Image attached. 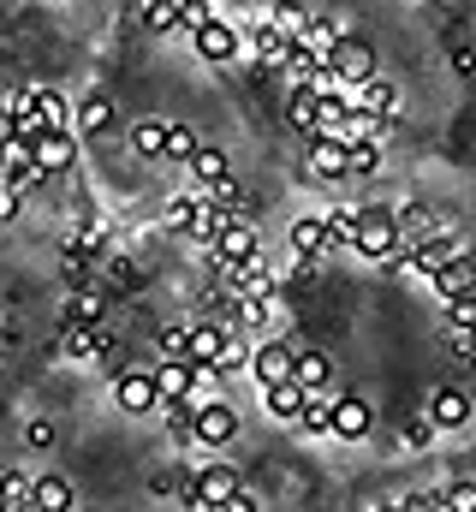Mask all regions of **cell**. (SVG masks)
I'll return each instance as SVG.
<instances>
[{
    "instance_id": "6da1fadb",
    "label": "cell",
    "mask_w": 476,
    "mask_h": 512,
    "mask_svg": "<svg viewBox=\"0 0 476 512\" xmlns=\"http://www.w3.org/2000/svg\"><path fill=\"white\" fill-rule=\"evenodd\" d=\"M352 251L369 256V262H393V251H399V221H393V209H381V203H363V209H357Z\"/></svg>"
},
{
    "instance_id": "7a4b0ae2",
    "label": "cell",
    "mask_w": 476,
    "mask_h": 512,
    "mask_svg": "<svg viewBox=\"0 0 476 512\" xmlns=\"http://www.w3.org/2000/svg\"><path fill=\"white\" fill-rule=\"evenodd\" d=\"M114 405L125 417H155L161 411V387H155L149 370H125V376H114Z\"/></svg>"
},
{
    "instance_id": "3957f363",
    "label": "cell",
    "mask_w": 476,
    "mask_h": 512,
    "mask_svg": "<svg viewBox=\"0 0 476 512\" xmlns=\"http://www.w3.org/2000/svg\"><path fill=\"white\" fill-rule=\"evenodd\" d=\"M429 286H435L447 304H459V298H476V251H471V245L447 256V262L429 274Z\"/></svg>"
},
{
    "instance_id": "277c9868",
    "label": "cell",
    "mask_w": 476,
    "mask_h": 512,
    "mask_svg": "<svg viewBox=\"0 0 476 512\" xmlns=\"http://www.w3.org/2000/svg\"><path fill=\"white\" fill-rule=\"evenodd\" d=\"M191 48L209 66H227V60H238V48H244V30H238L233 18H209L203 30H191Z\"/></svg>"
},
{
    "instance_id": "5b68a950",
    "label": "cell",
    "mask_w": 476,
    "mask_h": 512,
    "mask_svg": "<svg viewBox=\"0 0 476 512\" xmlns=\"http://www.w3.org/2000/svg\"><path fill=\"white\" fill-rule=\"evenodd\" d=\"M227 346H233V328H227V322H191V328H185V358H191L197 370H215Z\"/></svg>"
},
{
    "instance_id": "8992f818",
    "label": "cell",
    "mask_w": 476,
    "mask_h": 512,
    "mask_svg": "<svg viewBox=\"0 0 476 512\" xmlns=\"http://www.w3.org/2000/svg\"><path fill=\"white\" fill-rule=\"evenodd\" d=\"M328 66L340 72V84H369V78H375V48H369L363 36H352V30H346V36L334 42Z\"/></svg>"
},
{
    "instance_id": "52a82bcc",
    "label": "cell",
    "mask_w": 476,
    "mask_h": 512,
    "mask_svg": "<svg viewBox=\"0 0 476 512\" xmlns=\"http://www.w3.org/2000/svg\"><path fill=\"white\" fill-rule=\"evenodd\" d=\"M30 155H36L42 179H48V173H66V167L78 161V131H72V126H48L36 143H30Z\"/></svg>"
},
{
    "instance_id": "ba28073f",
    "label": "cell",
    "mask_w": 476,
    "mask_h": 512,
    "mask_svg": "<svg viewBox=\"0 0 476 512\" xmlns=\"http://www.w3.org/2000/svg\"><path fill=\"white\" fill-rule=\"evenodd\" d=\"M304 167L322 179V185H340L346 179V137H304Z\"/></svg>"
},
{
    "instance_id": "9c48e42d",
    "label": "cell",
    "mask_w": 476,
    "mask_h": 512,
    "mask_svg": "<svg viewBox=\"0 0 476 512\" xmlns=\"http://www.w3.org/2000/svg\"><path fill=\"white\" fill-rule=\"evenodd\" d=\"M36 179H42V167H36L30 143H24V137H0V185H12V191H30Z\"/></svg>"
},
{
    "instance_id": "30bf717a",
    "label": "cell",
    "mask_w": 476,
    "mask_h": 512,
    "mask_svg": "<svg viewBox=\"0 0 476 512\" xmlns=\"http://www.w3.org/2000/svg\"><path fill=\"white\" fill-rule=\"evenodd\" d=\"M292 358H298V346H286V340H262V346L250 352V376H256V387L292 382Z\"/></svg>"
},
{
    "instance_id": "8fae6325",
    "label": "cell",
    "mask_w": 476,
    "mask_h": 512,
    "mask_svg": "<svg viewBox=\"0 0 476 512\" xmlns=\"http://www.w3.org/2000/svg\"><path fill=\"white\" fill-rule=\"evenodd\" d=\"M238 435V411L227 399H197V441L203 447H227Z\"/></svg>"
},
{
    "instance_id": "7c38bea8",
    "label": "cell",
    "mask_w": 476,
    "mask_h": 512,
    "mask_svg": "<svg viewBox=\"0 0 476 512\" xmlns=\"http://www.w3.org/2000/svg\"><path fill=\"white\" fill-rule=\"evenodd\" d=\"M244 48H250L262 66H286V60H292V36H286L274 18H256V24L244 30Z\"/></svg>"
},
{
    "instance_id": "4fadbf2b",
    "label": "cell",
    "mask_w": 476,
    "mask_h": 512,
    "mask_svg": "<svg viewBox=\"0 0 476 512\" xmlns=\"http://www.w3.org/2000/svg\"><path fill=\"white\" fill-rule=\"evenodd\" d=\"M346 90V102H352L357 114H375V120H393L399 114V90L387 84V78H369V84H340Z\"/></svg>"
},
{
    "instance_id": "5bb4252c",
    "label": "cell",
    "mask_w": 476,
    "mask_h": 512,
    "mask_svg": "<svg viewBox=\"0 0 476 512\" xmlns=\"http://www.w3.org/2000/svg\"><path fill=\"white\" fill-rule=\"evenodd\" d=\"M60 352L66 358H78V364H90V358H108L114 352V340H108V328L96 322V328H84V322H66V334H60Z\"/></svg>"
},
{
    "instance_id": "9a60e30c",
    "label": "cell",
    "mask_w": 476,
    "mask_h": 512,
    "mask_svg": "<svg viewBox=\"0 0 476 512\" xmlns=\"http://www.w3.org/2000/svg\"><path fill=\"white\" fill-rule=\"evenodd\" d=\"M369 429H375V405H369L363 393L334 399V435H340V441H363Z\"/></svg>"
},
{
    "instance_id": "2e32d148",
    "label": "cell",
    "mask_w": 476,
    "mask_h": 512,
    "mask_svg": "<svg viewBox=\"0 0 476 512\" xmlns=\"http://www.w3.org/2000/svg\"><path fill=\"white\" fill-rule=\"evenodd\" d=\"M453 251H465V245H459V239H447V233H435V239H423V245H411V251L399 256V268L429 280V274H435V268H441V262H447Z\"/></svg>"
},
{
    "instance_id": "e0dca14e",
    "label": "cell",
    "mask_w": 476,
    "mask_h": 512,
    "mask_svg": "<svg viewBox=\"0 0 476 512\" xmlns=\"http://www.w3.org/2000/svg\"><path fill=\"white\" fill-rule=\"evenodd\" d=\"M292 251H298V262H316L322 251H334L328 215H298V221H292Z\"/></svg>"
},
{
    "instance_id": "ac0fdd59",
    "label": "cell",
    "mask_w": 476,
    "mask_h": 512,
    "mask_svg": "<svg viewBox=\"0 0 476 512\" xmlns=\"http://www.w3.org/2000/svg\"><path fill=\"white\" fill-rule=\"evenodd\" d=\"M114 126H119L114 96H84V102H78V114H72V131H78V137H108Z\"/></svg>"
},
{
    "instance_id": "d6986e66",
    "label": "cell",
    "mask_w": 476,
    "mask_h": 512,
    "mask_svg": "<svg viewBox=\"0 0 476 512\" xmlns=\"http://www.w3.org/2000/svg\"><path fill=\"white\" fill-rule=\"evenodd\" d=\"M429 423H435V435H441V429H465V423H471V393H465V387H441V393L429 399Z\"/></svg>"
},
{
    "instance_id": "ffe728a7",
    "label": "cell",
    "mask_w": 476,
    "mask_h": 512,
    "mask_svg": "<svg viewBox=\"0 0 476 512\" xmlns=\"http://www.w3.org/2000/svg\"><path fill=\"white\" fill-rule=\"evenodd\" d=\"M155 417L167 423V441H173V447L197 441V393H185V399H161V411H155Z\"/></svg>"
},
{
    "instance_id": "44dd1931",
    "label": "cell",
    "mask_w": 476,
    "mask_h": 512,
    "mask_svg": "<svg viewBox=\"0 0 476 512\" xmlns=\"http://www.w3.org/2000/svg\"><path fill=\"white\" fill-rule=\"evenodd\" d=\"M209 256H221V262H250V256H256V227H250L244 215H233L227 233L209 245Z\"/></svg>"
},
{
    "instance_id": "7402d4cb",
    "label": "cell",
    "mask_w": 476,
    "mask_h": 512,
    "mask_svg": "<svg viewBox=\"0 0 476 512\" xmlns=\"http://www.w3.org/2000/svg\"><path fill=\"white\" fill-rule=\"evenodd\" d=\"M191 483H197L203 507H221L227 495H238V489H244V483H238V471H233V465H221V459H215V465H203V471H197Z\"/></svg>"
},
{
    "instance_id": "603a6c76",
    "label": "cell",
    "mask_w": 476,
    "mask_h": 512,
    "mask_svg": "<svg viewBox=\"0 0 476 512\" xmlns=\"http://www.w3.org/2000/svg\"><path fill=\"white\" fill-rule=\"evenodd\" d=\"M393 221H399V239H411V245H423V239H435V233H441V215H435L429 203H399V209H393Z\"/></svg>"
},
{
    "instance_id": "cb8c5ba5",
    "label": "cell",
    "mask_w": 476,
    "mask_h": 512,
    "mask_svg": "<svg viewBox=\"0 0 476 512\" xmlns=\"http://www.w3.org/2000/svg\"><path fill=\"white\" fill-rule=\"evenodd\" d=\"M30 507L36 512H78V495H72L66 477H36L30 483Z\"/></svg>"
},
{
    "instance_id": "d4e9b609",
    "label": "cell",
    "mask_w": 476,
    "mask_h": 512,
    "mask_svg": "<svg viewBox=\"0 0 476 512\" xmlns=\"http://www.w3.org/2000/svg\"><path fill=\"white\" fill-rule=\"evenodd\" d=\"M447 346L453 352H476V298L447 304Z\"/></svg>"
},
{
    "instance_id": "484cf974",
    "label": "cell",
    "mask_w": 476,
    "mask_h": 512,
    "mask_svg": "<svg viewBox=\"0 0 476 512\" xmlns=\"http://www.w3.org/2000/svg\"><path fill=\"white\" fill-rule=\"evenodd\" d=\"M262 399H268V417H274V423H298L310 393H304L298 382H274V387H262Z\"/></svg>"
},
{
    "instance_id": "4316f807",
    "label": "cell",
    "mask_w": 476,
    "mask_h": 512,
    "mask_svg": "<svg viewBox=\"0 0 476 512\" xmlns=\"http://www.w3.org/2000/svg\"><path fill=\"white\" fill-rule=\"evenodd\" d=\"M328 376H334V364H328V352H322V346H310V352H298V358H292V382L304 387V393H322Z\"/></svg>"
},
{
    "instance_id": "83f0119b",
    "label": "cell",
    "mask_w": 476,
    "mask_h": 512,
    "mask_svg": "<svg viewBox=\"0 0 476 512\" xmlns=\"http://www.w3.org/2000/svg\"><path fill=\"white\" fill-rule=\"evenodd\" d=\"M155 387H161V399H185V393H197V364H191V358H167V364L155 370Z\"/></svg>"
},
{
    "instance_id": "f1b7e54d",
    "label": "cell",
    "mask_w": 476,
    "mask_h": 512,
    "mask_svg": "<svg viewBox=\"0 0 476 512\" xmlns=\"http://www.w3.org/2000/svg\"><path fill=\"white\" fill-rule=\"evenodd\" d=\"M102 316H108V292H96V286L84 280V286L66 298V322H84V328H96Z\"/></svg>"
},
{
    "instance_id": "f546056e",
    "label": "cell",
    "mask_w": 476,
    "mask_h": 512,
    "mask_svg": "<svg viewBox=\"0 0 476 512\" xmlns=\"http://www.w3.org/2000/svg\"><path fill=\"white\" fill-rule=\"evenodd\" d=\"M238 209H221V203H209V197H203V209H197V221H191V239H197V245H215V239H221V233H227V221H233Z\"/></svg>"
},
{
    "instance_id": "4dcf8cb0",
    "label": "cell",
    "mask_w": 476,
    "mask_h": 512,
    "mask_svg": "<svg viewBox=\"0 0 476 512\" xmlns=\"http://www.w3.org/2000/svg\"><path fill=\"white\" fill-rule=\"evenodd\" d=\"M292 429H298V435H334V399L310 393V399H304V417H298Z\"/></svg>"
},
{
    "instance_id": "1f68e13d",
    "label": "cell",
    "mask_w": 476,
    "mask_h": 512,
    "mask_svg": "<svg viewBox=\"0 0 476 512\" xmlns=\"http://www.w3.org/2000/svg\"><path fill=\"white\" fill-rule=\"evenodd\" d=\"M286 120H292V131H298V137H316V90H310V84H298V90H292Z\"/></svg>"
},
{
    "instance_id": "d6a6232c",
    "label": "cell",
    "mask_w": 476,
    "mask_h": 512,
    "mask_svg": "<svg viewBox=\"0 0 476 512\" xmlns=\"http://www.w3.org/2000/svg\"><path fill=\"white\" fill-rule=\"evenodd\" d=\"M435 512H476V483L471 477H453L435 489Z\"/></svg>"
},
{
    "instance_id": "836d02e7",
    "label": "cell",
    "mask_w": 476,
    "mask_h": 512,
    "mask_svg": "<svg viewBox=\"0 0 476 512\" xmlns=\"http://www.w3.org/2000/svg\"><path fill=\"white\" fill-rule=\"evenodd\" d=\"M131 149L149 155V161H161L167 155V120H137L131 126Z\"/></svg>"
},
{
    "instance_id": "e575fe53",
    "label": "cell",
    "mask_w": 476,
    "mask_h": 512,
    "mask_svg": "<svg viewBox=\"0 0 476 512\" xmlns=\"http://www.w3.org/2000/svg\"><path fill=\"white\" fill-rule=\"evenodd\" d=\"M185 167L197 173V185H215V179H233V161H227L221 149H197V155H191Z\"/></svg>"
},
{
    "instance_id": "d590c367",
    "label": "cell",
    "mask_w": 476,
    "mask_h": 512,
    "mask_svg": "<svg viewBox=\"0 0 476 512\" xmlns=\"http://www.w3.org/2000/svg\"><path fill=\"white\" fill-rule=\"evenodd\" d=\"M0 507L6 512H36L30 507V477H24V471H0Z\"/></svg>"
},
{
    "instance_id": "8d00e7d4",
    "label": "cell",
    "mask_w": 476,
    "mask_h": 512,
    "mask_svg": "<svg viewBox=\"0 0 476 512\" xmlns=\"http://www.w3.org/2000/svg\"><path fill=\"white\" fill-rule=\"evenodd\" d=\"M143 30H149V36L179 30V0H143Z\"/></svg>"
},
{
    "instance_id": "74e56055",
    "label": "cell",
    "mask_w": 476,
    "mask_h": 512,
    "mask_svg": "<svg viewBox=\"0 0 476 512\" xmlns=\"http://www.w3.org/2000/svg\"><path fill=\"white\" fill-rule=\"evenodd\" d=\"M36 114H42V126H72L66 96H60V90H48V84H36Z\"/></svg>"
},
{
    "instance_id": "f35d334b",
    "label": "cell",
    "mask_w": 476,
    "mask_h": 512,
    "mask_svg": "<svg viewBox=\"0 0 476 512\" xmlns=\"http://www.w3.org/2000/svg\"><path fill=\"white\" fill-rule=\"evenodd\" d=\"M375 167H381V143L346 137V179H352V173H375Z\"/></svg>"
},
{
    "instance_id": "ab89813d",
    "label": "cell",
    "mask_w": 476,
    "mask_h": 512,
    "mask_svg": "<svg viewBox=\"0 0 476 512\" xmlns=\"http://www.w3.org/2000/svg\"><path fill=\"white\" fill-rule=\"evenodd\" d=\"M197 209H203V191H197V197H173V203H167V233H191Z\"/></svg>"
},
{
    "instance_id": "60d3db41",
    "label": "cell",
    "mask_w": 476,
    "mask_h": 512,
    "mask_svg": "<svg viewBox=\"0 0 476 512\" xmlns=\"http://www.w3.org/2000/svg\"><path fill=\"white\" fill-rule=\"evenodd\" d=\"M209 18H221L215 0H179V30H203Z\"/></svg>"
},
{
    "instance_id": "b9f144b4",
    "label": "cell",
    "mask_w": 476,
    "mask_h": 512,
    "mask_svg": "<svg viewBox=\"0 0 476 512\" xmlns=\"http://www.w3.org/2000/svg\"><path fill=\"white\" fill-rule=\"evenodd\" d=\"M203 143L191 137V126H167V161H191Z\"/></svg>"
},
{
    "instance_id": "7bdbcfd3",
    "label": "cell",
    "mask_w": 476,
    "mask_h": 512,
    "mask_svg": "<svg viewBox=\"0 0 476 512\" xmlns=\"http://www.w3.org/2000/svg\"><path fill=\"white\" fill-rule=\"evenodd\" d=\"M322 215H328V233H334V245H352L357 209H346V203H340V209H322Z\"/></svg>"
},
{
    "instance_id": "ee69618b",
    "label": "cell",
    "mask_w": 476,
    "mask_h": 512,
    "mask_svg": "<svg viewBox=\"0 0 476 512\" xmlns=\"http://www.w3.org/2000/svg\"><path fill=\"white\" fill-rule=\"evenodd\" d=\"M268 18H274V24H280L286 36H298V30L310 24V12H304V6H292V0H280V6H268Z\"/></svg>"
},
{
    "instance_id": "f6af8a7d",
    "label": "cell",
    "mask_w": 476,
    "mask_h": 512,
    "mask_svg": "<svg viewBox=\"0 0 476 512\" xmlns=\"http://www.w3.org/2000/svg\"><path fill=\"white\" fill-rule=\"evenodd\" d=\"M399 435H405L411 447H423V441L435 435V423H429V417H405V423H399Z\"/></svg>"
},
{
    "instance_id": "bcb514c9",
    "label": "cell",
    "mask_w": 476,
    "mask_h": 512,
    "mask_svg": "<svg viewBox=\"0 0 476 512\" xmlns=\"http://www.w3.org/2000/svg\"><path fill=\"white\" fill-rule=\"evenodd\" d=\"M24 441H30V447H54V423H48V417H36V423L24 429Z\"/></svg>"
},
{
    "instance_id": "7dc6e473",
    "label": "cell",
    "mask_w": 476,
    "mask_h": 512,
    "mask_svg": "<svg viewBox=\"0 0 476 512\" xmlns=\"http://www.w3.org/2000/svg\"><path fill=\"white\" fill-rule=\"evenodd\" d=\"M161 352L167 358H185V328H161Z\"/></svg>"
},
{
    "instance_id": "c3c4849f",
    "label": "cell",
    "mask_w": 476,
    "mask_h": 512,
    "mask_svg": "<svg viewBox=\"0 0 476 512\" xmlns=\"http://www.w3.org/2000/svg\"><path fill=\"white\" fill-rule=\"evenodd\" d=\"M215 512H256V495H250V489H238V495H227Z\"/></svg>"
},
{
    "instance_id": "681fc988",
    "label": "cell",
    "mask_w": 476,
    "mask_h": 512,
    "mask_svg": "<svg viewBox=\"0 0 476 512\" xmlns=\"http://www.w3.org/2000/svg\"><path fill=\"white\" fill-rule=\"evenodd\" d=\"M393 507L399 512H435V495H399Z\"/></svg>"
},
{
    "instance_id": "f907efd6",
    "label": "cell",
    "mask_w": 476,
    "mask_h": 512,
    "mask_svg": "<svg viewBox=\"0 0 476 512\" xmlns=\"http://www.w3.org/2000/svg\"><path fill=\"white\" fill-rule=\"evenodd\" d=\"M18 203H24V191H12V185H0V221H12V215H18Z\"/></svg>"
},
{
    "instance_id": "816d5d0a",
    "label": "cell",
    "mask_w": 476,
    "mask_h": 512,
    "mask_svg": "<svg viewBox=\"0 0 476 512\" xmlns=\"http://www.w3.org/2000/svg\"><path fill=\"white\" fill-rule=\"evenodd\" d=\"M179 507H185V512H203V495H197V483H191V477L179 483Z\"/></svg>"
},
{
    "instance_id": "f5cc1de1",
    "label": "cell",
    "mask_w": 476,
    "mask_h": 512,
    "mask_svg": "<svg viewBox=\"0 0 476 512\" xmlns=\"http://www.w3.org/2000/svg\"><path fill=\"white\" fill-rule=\"evenodd\" d=\"M0 137H12V114H6V102H0Z\"/></svg>"
},
{
    "instance_id": "db71d44e",
    "label": "cell",
    "mask_w": 476,
    "mask_h": 512,
    "mask_svg": "<svg viewBox=\"0 0 476 512\" xmlns=\"http://www.w3.org/2000/svg\"><path fill=\"white\" fill-rule=\"evenodd\" d=\"M465 358V376H476V352H459Z\"/></svg>"
},
{
    "instance_id": "11a10c76",
    "label": "cell",
    "mask_w": 476,
    "mask_h": 512,
    "mask_svg": "<svg viewBox=\"0 0 476 512\" xmlns=\"http://www.w3.org/2000/svg\"><path fill=\"white\" fill-rule=\"evenodd\" d=\"M375 512H399V507H375Z\"/></svg>"
},
{
    "instance_id": "9f6ffc18",
    "label": "cell",
    "mask_w": 476,
    "mask_h": 512,
    "mask_svg": "<svg viewBox=\"0 0 476 512\" xmlns=\"http://www.w3.org/2000/svg\"><path fill=\"white\" fill-rule=\"evenodd\" d=\"M435 6H447V0H435Z\"/></svg>"
},
{
    "instance_id": "6f0895ef",
    "label": "cell",
    "mask_w": 476,
    "mask_h": 512,
    "mask_svg": "<svg viewBox=\"0 0 476 512\" xmlns=\"http://www.w3.org/2000/svg\"><path fill=\"white\" fill-rule=\"evenodd\" d=\"M363 512H375V507H363Z\"/></svg>"
},
{
    "instance_id": "680465c9",
    "label": "cell",
    "mask_w": 476,
    "mask_h": 512,
    "mask_svg": "<svg viewBox=\"0 0 476 512\" xmlns=\"http://www.w3.org/2000/svg\"><path fill=\"white\" fill-rule=\"evenodd\" d=\"M203 512H215V507H203Z\"/></svg>"
}]
</instances>
